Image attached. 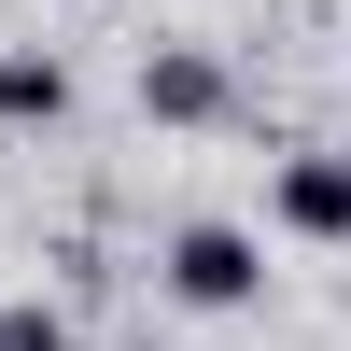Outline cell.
<instances>
[{"label":"cell","instance_id":"6da1fadb","mask_svg":"<svg viewBox=\"0 0 351 351\" xmlns=\"http://www.w3.org/2000/svg\"><path fill=\"white\" fill-rule=\"evenodd\" d=\"M155 281H169V309L239 324V309H267V239H253V225H169Z\"/></svg>","mask_w":351,"mask_h":351},{"label":"cell","instance_id":"7a4b0ae2","mask_svg":"<svg viewBox=\"0 0 351 351\" xmlns=\"http://www.w3.org/2000/svg\"><path fill=\"white\" fill-rule=\"evenodd\" d=\"M141 112H155V127H225V112H239V71H225L211 43H141Z\"/></svg>","mask_w":351,"mask_h":351},{"label":"cell","instance_id":"3957f363","mask_svg":"<svg viewBox=\"0 0 351 351\" xmlns=\"http://www.w3.org/2000/svg\"><path fill=\"white\" fill-rule=\"evenodd\" d=\"M267 225H281V239H351V155L295 141V155L267 169Z\"/></svg>","mask_w":351,"mask_h":351},{"label":"cell","instance_id":"277c9868","mask_svg":"<svg viewBox=\"0 0 351 351\" xmlns=\"http://www.w3.org/2000/svg\"><path fill=\"white\" fill-rule=\"evenodd\" d=\"M71 112V56L56 43H0V141L14 127H56Z\"/></svg>","mask_w":351,"mask_h":351},{"label":"cell","instance_id":"5b68a950","mask_svg":"<svg viewBox=\"0 0 351 351\" xmlns=\"http://www.w3.org/2000/svg\"><path fill=\"white\" fill-rule=\"evenodd\" d=\"M0 351H84L56 295H0Z\"/></svg>","mask_w":351,"mask_h":351}]
</instances>
